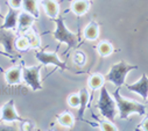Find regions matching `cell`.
I'll return each mask as SVG.
<instances>
[{"instance_id": "obj_1", "label": "cell", "mask_w": 148, "mask_h": 131, "mask_svg": "<svg viewBox=\"0 0 148 131\" xmlns=\"http://www.w3.org/2000/svg\"><path fill=\"white\" fill-rule=\"evenodd\" d=\"M113 99L116 100L119 117L121 120H127L128 116L132 115V114H139V115H145L146 114V106L145 105L121 96L120 93H119V88H117V90H114Z\"/></svg>"}, {"instance_id": "obj_2", "label": "cell", "mask_w": 148, "mask_h": 131, "mask_svg": "<svg viewBox=\"0 0 148 131\" xmlns=\"http://www.w3.org/2000/svg\"><path fill=\"white\" fill-rule=\"evenodd\" d=\"M55 20V24H56V29L51 32V35L54 36L55 40H57L60 43H65L68 45V50L76 48L78 44V40H77V34L70 31L64 22V19L62 16H57Z\"/></svg>"}, {"instance_id": "obj_3", "label": "cell", "mask_w": 148, "mask_h": 131, "mask_svg": "<svg viewBox=\"0 0 148 131\" xmlns=\"http://www.w3.org/2000/svg\"><path fill=\"white\" fill-rule=\"evenodd\" d=\"M136 69L138 66H135V65H130L126 61H119L112 65V68L110 69L108 73L105 76V80H108L117 88H119L125 84L128 72H131L132 70H136Z\"/></svg>"}, {"instance_id": "obj_4", "label": "cell", "mask_w": 148, "mask_h": 131, "mask_svg": "<svg viewBox=\"0 0 148 131\" xmlns=\"http://www.w3.org/2000/svg\"><path fill=\"white\" fill-rule=\"evenodd\" d=\"M97 108L99 109L100 115L106 117L108 121L112 122L116 118V115L118 113L117 103H116V100L108 94L105 86L100 87V94L97 102Z\"/></svg>"}, {"instance_id": "obj_5", "label": "cell", "mask_w": 148, "mask_h": 131, "mask_svg": "<svg viewBox=\"0 0 148 131\" xmlns=\"http://www.w3.org/2000/svg\"><path fill=\"white\" fill-rule=\"evenodd\" d=\"M41 68H42V64L39 65V66H32V68L22 66V80L34 92L41 90L43 88L41 84V79H40Z\"/></svg>"}, {"instance_id": "obj_6", "label": "cell", "mask_w": 148, "mask_h": 131, "mask_svg": "<svg viewBox=\"0 0 148 131\" xmlns=\"http://www.w3.org/2000/svg\"><path fill=\"white\" fill-rule=\"evenodd\" d=\"M35 58L38 59L42 65H54L61 70H68L65 63H63L56 52H47V51H36Z\"/></svg>"}, {"instance_id": "obj_7", "label": "cell", "mask_w": 148, "mask_h": 131, "mask_svg": "<svg viewBox=\"0 0 148 131\" xmlns=\"http://www.w3.org/2000/svg\"><path fill=\"white\" fill-rule=\"evenodd\" d=\"M15 35L10 29H0V44L3 45L5 51L11 55H15L14 52V42Z\"/></svg>"}, {"instance_id": "obj_8", "label": "cell", "mask_w": 148, "mask_h": 131, "mask_svg": "<svg viewBox=\"0 0 148 131\" xmlns=\"http://www.w3.org/2000/svg\"><path fill=\"white\" fill-rule=\"evenodd\" d=\"M1 120L6 123H12L16 121H22V118L18 115L14 108V101L10 100L1 107Z\"/></svg>"}, {"instance_id": "obj_9", "label": "cell", "mask_w": 148, "mask_h": 131, "mask_svg": "<svg viewBox=\"0 0 148 131\" xmlns=\"http://www.w3.org/2000/svg\"><path fill=\"white\" fill-rule=\"evenodd\" d=\"M126 87L131 92H134V93L139 94L143 100L148 99V77L146 76V73L142 74L140 80H138L136 82H134L132 85H127Z\"/></svg>"}, {"instance_id": "obj_10", "label": "cell", "mask_w": 148, "mask_h": 131, "mask_svg": "<svg viewBox=\"0 0 148 131\" xmlns=\"http://www.w3.org/2000/svg\"><path fill=\"white\" fill-rule=\"evenodd\" d=\"M19 9L12 8L10 7L7 14L4 18V23L1 24L0 29H10V30H14L18 27V16H19Z\"/></svg>"}, {"instance_id": "obj_11", "label": "cell", "mask_w": 148, "mask_h": 131, "mask_svg": "<svg viewBox=\"0 0 148 131\" xmlns=\"http://www.w3.org/2000/svg\"><path fill=\"white\" fill-rule=\"evenodd\" d=\"M36 18L33 16L32 14L27 13V12H20L19 16H18V30L19 32H26L28 29H30V27L33 26V23L35 22Z\"/></svg>"}, {"instance_id": "obj_12", "label": "cell", "mask_w": 148, "mask_h": 131, "mask_svg": "<svg viewBox=\"0 0 148 131\" xmlns=\"http://www.w3.org/2000/svg\"><path fill=\"white\" fill-rule=\"evenodd\" d=\"M5 80L8 85H19L22 80V68L14 66L5 71Z\"/></svg>"}, {"instance_id": "obj_13", "label": "cell", "mask_w": 148, "mask_h": 131, "mask_svg": "<svg viewBox=\"0 0 148 131\" xmlns=\"http://www.w3.org/2000/svg\"><path fill=\"white\" fill-rule=\"evenodd\" d=\"M41 6L43 7L46 14L51 18L56 19L60 14V5L55 1V0H41Z\"/></svg>"}, {"instance_id": "obj_14", "label": "cell", "mask_w": 148, "mask_h": 131, "mask_svg": "<svg viewBox=\"0 0 148 131\" xmlns=\"http://www.w3.org/2000/svg\"><path fill=\"white\" fill-rule=\"evenodd\" d=\"M89 8H90V4L88 0H75L70 5V11L77 16H82L86 14Z\"/></svg>"}, {"instance_id": "obj_15", "label": "cell", "mask_w": 148, "mask_h": 131, "mask_svg": "<svg viewBox=\"0 0 148 131\" xmlns=\"http://www.w3.org/2000/svg\"><path fill=\"white\" fill-rule=\"evenodd\" d=\"M99 35V27L96 22H90L84 29V37L88 41H96Z\"/></svg>"}, {"instance_id": "obj_16", "label": "cell", "mask_w": 148, "mask_h": 131, "mask_svg": "<svg viewBox=\"0 0 148 131\" xmlns=\"http://www.w3.org/2000/svg\"><path fill=\"white\" fill-rule=\"evenodd\" d=\"M79 99H81V103H79V110H78V120H82L83 121V115H84V111L86 109V106L89 103V99H90V95H89V92L86 88H82L79 90Z\"/></svg>"}, {"instance_id": "obj_17", "label": "cell", "mask_w": 148, "mask_h": 131, "mask_svg": "<svg viewBox=\"0 0 148 131\" xmlns=\"http://www.w3.org/2000/svg\"><path fill=\"white\" fill-rule=\"evenodd\" d=\"M22 8H23L25 12L32 14L36 19L40 16V12H39V8H38L36 0H22Z\"/></svg>"}, {"instance_id": "obj_18", "label": "cell", "mask_w": 148, "mask_h": 131, "mask_svg": "<svg viewBox=\"0 0 148 131\" xmlns=\"http://www.w3.org/2000/svg\"><path fill=\"white\" fill-rule=\"evenodd\" d=\"M104 82H105V77H103L100 74H92L89 78L88 85H89V88L93 92L96 89H100V87L104 86Z\"/></svg>"}, {"instance_id": "obj_19", "label": "cell", "mask_w": 148, "mask_h": 131, "mask_svg": "<svg viewBox=\"0 0 148 131\" xmlns=\"http://www.w3.org/2000/svg\"><path fill=\"white\" fill-rule=\"evenodd\" d=\"M57 121L64 128H71L73 125V122H75V120H73V116L70 113H68V111H64L61 115H58L57 116Z\"/></svg>"}, {"instance_id": "obj_20", "label": "cell", "mask_w": 148, "mask_h": 131, "mask_svg": "<svg viewBox=\"0 0 148 131\" xmlns=\"http://www.w3.org/2000/svg\"><path fill=\"white\" fill-rule=\"evenodd\" d=\"M97 51L101 57H107V56H110L111 53L113 52V45L111 44L110 42L103 41L97 45Z\"/></svg>"}, {"instance_id": "obj_21", "label": "cell", "mask_w": 148, "mask_h": 131, "mask_svg": "<svg viewBox=\"0 0 148 131\" xmlns=\"http://www.w3.org/2000/svg\"><path fill=\"white\" fill-rule=\"evenodd\" d=\"M26 38L28 40L30 47L33 48H36V47H40V40H39V35L35 34V31L33 29H28L26 31Z\"/></svg>"}, {"instance_id": "obj_22", "label": "cell", "mask_w": 148, "mask_h": 131, "mask_svg": "<svg viewBox=\"0 0 148 131\" xmlns=\"http://www.w3.org/2000/svg\"><path fill=\"white\" fill-rule=\"evenodd\" d=\"M92 115H93V114H92ZM93 117H95V120L98 122V124H99V129H100V130H103V131H117V130H118V128H117L112 122L101 121V120H99L96 115H93Z\"/></svg>"}, {"instance_id": "obj_23", "label": "cell", "mask_w": 148, "mask_h": 131, "mask_svg": "<svg viewBox=\"0 0 148 131\" xmlns=\"http://www.w3.org/2000/svg\"><path fill=\"white\" fill-rule=\"evenodd\" d=\"M14 47H15L19 51H27V50L30 48V44H29L28 40L26 38V36H21V37L15 38Z\"/></svg>"}, {"instance_id": "obj_24", "label": "cell", "mask_w": 148, "mask_h": 131, "mask_svg": "<svg viewBox=\"0 0 148 131\" xmlns=\"http://www.w3.org/2000/svg\"><path fill=\"white\" fill-rule=\"evenodd\" d=\"M79 103H81V99H79V94H71L69 97H68V105L71 107V108H78L79 107Z\"/></svg>"}, {"instance_id": "obj_25", "label": "cell", "mask_w": 148, "mask_h": 131, "mask_svg": "<svg viewBox=\"0 0 148 131\" xmlns=\"http://www.w3.org/2000/svg\"><path fill=\"white\" fill-rule=\"evenodd\" d=\"M73 60L76 61V64L78 65H83L85 63V56L83 52H77L75 53V56H73Z\"/></svg>"}, {"instance_id": "obj_26", "label": "cell", "mask_w": 148, "mask_h": 131, "mask_svg": "<svg viewBox=\"0 0 148 131\" xmlns=\"http://www.w3.org/2000/svg\"><path fill=\"white\" fill-rule=\"evenodd\" d=\"M10 7L20 9L22 7V0H10Z\"/></svg>"}, {"instance_id": "obj_27", "label": "cell", "mask_w": 148, "mask_h": 131, "mask_svg": "<svg viewBox=\"0 0 148 131\" xmlns=\"http://www.w3.org/2000/svg\"><path fill=\"white\" fill-rule=\"evenodd\" d=\"M141 130H145V131H148V117L143 121V123L141 124Z\"/></svg>"}, {"instance_id": "obj_28", "label": "cell", "mask_w": 148, "mask_h": 131, "mask_svg": "<svg viewBox=\"0 0 148 131\" xmlns=\"http://www.w3.org/2000/svg\"><path fill=\"white\" fill-rule=\"evenodd\" d=\"M0 18H3V19L5 18V15H3V14H1V12H0Z\"/></svg>"}, {"instance_id": "obj_29", "label": "cell", "mask_w": 148, "mask_h": 131, "mask_svg": "<svg viewBox=\"0 0 148 131\" xmlns=\"http://www.w3.org/2000/svg\"><path fill=\"white\" fill-rule=\"evenodd\" d=\"M0 120H1V109H0Z\"/></svg>"}]
</instances>
